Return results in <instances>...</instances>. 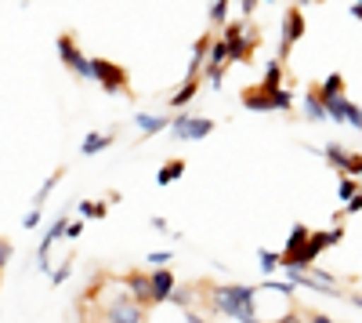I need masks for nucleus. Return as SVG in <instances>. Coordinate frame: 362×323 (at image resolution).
<instances>
[{"label": "nucleus", "mask_w": 362, "mask_h": 323, "mask_svg": "<svg viewBox=\"0 0 362 323\" xmlns=\"http://www.w3.org/2000/svg\"><path fill=\"white\" fill-rule=\"evenodd\" d=\"M199 302L214 312L239 323H264L257 319V287L247 283H196Z\"/></svg>", "instance_id": "1"}, {"label": "nucleus", "mask_w": 362, "mask_h": 323, "mask_svg": "<svg viewBox=\"0 0 362 323\" xmlns=\"http://www.w3.org/2000/svg\"><path fill=\"white\" fill-rule=\"evenodd\" d=\"M344 240V229L341 225H334V229H326V232H312L308 237V244H305V251H300L297 258H290V261H283V273H308L312 266H315V254H322L326 247H337Z\"/></svg>", "instance_id": "2"}, {"label": "nucleus", "mask_w": 362, "mask_h": 323, "mask_svg": "<svg viewBox=\"0 0 362 323\" xmlns=\"http://www.w3.org/2000/svg\"><path fill=\"white\" fill-rule=\"evenodd\" d=\"M90 80L102 84L105 95H124V98H134V87H131V76L124 66L109 62V58H90Z\"/></svg>", "instance_id": "3"}, {"label": "nucleus", "mask_w": 362, "mask_h": 323, "mask_svg": "<svg viewBox=\"0 0 362 323\" xmlns=\"http://www.w3.org/2000/svg\"><path fill=\"white\" fill-rule=\"evenodd\" d=\"M98 319L102 323H145V309L131 298V295H112L102 309H98Z\"/></svg>", "instance_id": "4"}, {"label": "nucleus", "mask_w": 362, "mask_h": 323, "mask_svg": "<svg viewBox=\"0 0 362 323\" xmlns=\"http://www.w3.org/2000/svg\"><path fill=\"white\" fill-rule=\"evenodd\" d=\"M58 58H62V66H66L76 80H90V58L80 51V44H76L73 33L58 37Z\"/></svg>", "instance_id": "5"}, {"label": "nucleus", "mask_w": 362, "mask_h": 323, "mask_svg": "<svg viewBox=\"0 0 362 323\" xmlns=\"http://www.w3.org/2000/svg\"><path fill=\"white\" fill-rule=\"evenodd\" d=\"M214 131V120H206V116H192V113H177L170 120V135L177 142H199Z\"/></svg>", "instance_id": "6"}, {"label": "nucleus", "mask_w": 362, "mask_h": 323, "mask_svg": "<svg viewBox=\"0 0 362 323\" xmlns=\"http://www.w3.org/2000/svg\"><path fill=\"white\" fill-rule=\"evenodd\" d=\"M305 37V15H300V8H286L283 15V37H279V55H276V62H286L290 51L297 47V40Z\"/></svg>", "instance_id": "7"}, {"label": "nucleus", "mask_w": 362, "mask_h": 323, "mask_svg": "<svg viewBox=\"0 0 362 323\" xmlns=\"http://www.w3.org/2000/svg\"><path fill=\"white\" fill-rule=\"evenodd\" d=\"M326 106V120H337V124H351L355 131H362V109L344 95V98H329Z\"/></svg>", "instance_id": "8"}, {"label": "nucleus", "mask_w": 362, "mask_h": 323, "mask_svg": "<svg viewBox=\"0 0 362 323\" xmlns=\"http://www.w3.org/2000/svg\"><path fill=\"white\" fill-rule=\"evenodd\" d=\"M119 283L127 287V295L141 305V309H153V287H148V273L145 269H127L119 276Z\"/></svg>", "instance_id": "9"}, {"label": "nucleus", "mask_w": 362, "mask_h": 323, "mask_svg": "<svg viewBox=\"0 0 362 323\" xmlns=\"http://www.w3.org/2000/svg\"><path fill=\"white\" fill-rule=\"evenodd\" d=\"M148 287H153V305H163V302H170L174 287H177V280H174V269H153V273H148Z\"/></svg>", "instance_id": "10"}, {"label": "nucleus", "mask_w": 362, "mask_h": 323, "mask_svg": "<svg viewBox=\"0 0 362 323\" xmlns=\"http://www.w3.org/2000/svg\"><path fill=\"white\" fill-rule=\"evenodd\" d=\"M199 87H203V73H199V76H185V84H181L177 91L170 95V109H185V106L199 95Z\"/></svg>", "instance_id": "11"}, {"label": "nucleus", "mask_w": 362, "mask_h": 323, "mask_svg": "<svg viewBox=\"0 0 362 323\" xmlns=\"http://www.w3.org/2000/svg\"><path fill=\"white\" fill-rule=\"evenodd\" d=\"M290 276V287H308V290H315V295H326V298H344L337 287H326V283H319L315 276H308V273H286Z\"/></svg>", "instance_id": "12"}, {"label": "nucleus", "mask_w": 362, "mask_h": 323, "mask_svg": "<svg viewBox=\"0 0 362 323\" xmlns=\"http://www.w3.org/2000/svg\"><path fill=\"white\" fill-rule=\"evenodd\" d=\"M116 142V131H98V135H87L83 138V145H80V153L83 157H98V153H105L109 145Z\"/></svg>", "instance_id": "13"}, {"label": "nucleus", "mask_w": 362, "mask_h": 323, "mask_svg": "<svg viewBox=\"0 0 362 323\" xmlns=\"http://www.w3.org/2000/svg\"><path fill=\"white\" fill-rule=\"evenodd\" d=\"M134 124H138V131H141L145 138H153V135H160V131L170 128L167 116H153V113H138V116H134Z\"/></svg>", "instance_id": "14"}, {"label": "nucleus", "mask_w": 362, "mask_h": 323, "mask_svg": "<svg viewBox=\"0 0 362 323\" xmlns=\"http://www.w3.org/2000/svg\"><path fill=\"white\" fill-rule=\"evenodd\" d=\"M272 95H276V91H272ZM272 95L261 91V87L254 84V87H247V91H243V106L254 109V113H272Z\"/></svg>", "instance_id": "15"}, {"label": "nucleus", "mask_w": 362, "mask_h": 323, "mask_svg": "<svg viewBox=\"0 0 362 323\" xmlns=\"http://www.w3.org/2000/svg\"><path fill=\"white\" fill-rule=\"evenodd\" d=\"M261 91H279V87H283V62H276V58H272V62H264V76H261Z\"/></svg>", "instance_id": "16"}, {"label": "nucleus", "mask_w": 362, "mask_h": 323, "mask_svg": "<svg viewBox=\"0 0 362 323\" xmlns=\"http://www.w3.org/2000/svg\"><path fill=\"white\" fill-rule=\"evenodd\" d=\"M315 95H319L322 102H329V98H344V76H341V73H329V76L315 87Z\"/></svg>", "instance_id": "17"}, {"label": "nucleus", "mask_w": 362, "mask_h": 323, "mask_svg": "<svg viewBox=\"0 0 362 323\" xmlns=\"http://www.w3.org/2000/svg\"><path fill=\"white\" fill-rule=\"evenodd\" d=\"M322 157H326V164L334 167V171H341V174H348V160H351V153L344 149V145H337V142H329L326 149H322Z\"/></svg>", "instance_id": "18"}, {"label": "nucleus", "mask_w": 362, "mask_h": 323, "mask_svg": "<svg viewBox=\"0 0 362 323\" xmlns=\"http://www.w3.org/2000/svg\"><path fill=\"white\" fill-rule=\"evenodd\" d=\"M181 174H185V160L181 157H174V160H167L163 167H160V174H156V186H170V182H177Z\"/></svg>", "instance_id": "19"}, {"label": "nucleus", "mask_w": 362, "mask_h": 323, "mask_svg": "<svg viewBox=\"0 0 362 323\" xmlns=\"http://www.w3.org/2000/svg\"><path fill=\"white\" fill-rule=\"evenodd\" d=\"M199 295H196V283H177L174 287V295H170V305H177V309H192V302H196Z\"/></svg>", "instance_id": "20"}, {"label": "nucleus", "mask_w": 362, "mask_h": 323, "mask_svg": "<svg viewBox=\"0 0 362 323\" xmlns=\"http://www.w3.org/2000/svg\"><path fill=\"white\" fill-rule=\"evenodd\" d=\"M305 116L308 120H326V106H322V98L315 95V87H308V95H305Z\"/></svg>", "instance_id": "21"}, {"label": "nucleus", "mask_w": 362, "mask_h": 323, "mask_svg": "<svg viewBox=\"0 0 362 323\" xmlns=\"http://www.w3.org/2000/svg\"><path fill=\"white\" fill-rule=\"evenodd\" d=\"M62 178H66V167H54V171H51V178H47L44 186H40V193H37V200H33V208H37V211L44 208V200H47V193H51V189H54L58 182H62Z\"/></svg>", "instance_id": "22"}, {"label": "nucleus", "mask_w": 362, "mask_h": 323, "mask_svg": "<svg viewBox=\"0 0 362 323\" xmlns=\"http://www.w3.org/2000/svg\"><path fill=\"white\" fill-rule=\"evenodd\" d=\"M337 193H341V200H344V203H351V200L358 196V182H355V178H348V174H341Z\"/></svg>", "instance_id": "23"}, {"label": "nucleus", "mask_w": 362, "mask_h": 323, "mask_svg": "<svg viewBox=\"0 0 362 323\" xmlns=\"http://www.w3.org/2000/svg\"><path fill=\"white\" fill-rule=\"evenodd\" d=\"M228 8H232L228 0H218V4H210V11H206V15H210V22H214V26H225V18H228Z\"/></svg>", "instance_id": "24"}, {"label": "nucleus", "mask_w": 362, "mask_h": 323, "mask_svg": "<svg viewBox=\"0 0 362 323\" xmlns=\"http://www.w3.org/2000/svg\"><path fill=\"white\" fill-rule=\"evenodd\" d=\"M293 106V95L286 91V87H279L276 95H272V113H283V109H290Z\"/></svg>", "instance_id": "25"}, {"label": "nucleus", "mask_w": 362, "mask_h": 323, "mask_svg": "<svg viewBox=\"0 0 362 323\" xmlns=\"http://www.w3.org/2000/svg\"><path fill=\"white\" fill-rule=\"evenodd\" d=\"M11 254H15V244H11L8 237H0V280H4V269H8Z\"/></svg>", "instance_id": "26"}, {"label": "nucleus", "mask_w": 362, "mask_h": 323, "mask_svg": "<svg viewBox=\"0 0 362 323\" xmlns=\"http://www.w3.org/2000/svg\"><path fill=\"white\" fill-rule=\"evenodd\" d=\"M80 215H83V218H105L109 208H105V203H87V200H83V203H80Z\"/></svg>", "instance_id": "27"}, {"label": "nucleus", "mask_w": 362, "mask_h": 323, "mask_svg": "<svg viewBox=\"0 0 362 323\" xmlns=\"http://www.w3.org/2000/svg\"><path fill=\"white\" fill-rule=\"evenodd\" d=\"M261 269H264V273L279 269V254H276V251H261Z\"/></svg>", "instance_id": "28"}, {"label": "nucleus", "mask_w": 362, "mask_h": 323, "mask_svg": "<svg viewBox=\"0 0 362 323\" xmlns=\"http://www.w3.org/2000/svg\"><path fill=\"white\" fill-rule=\"evenodd\" d=\"M170 258H174L170 251H153V254H148V261H153L156 269H167V266H170Z\"/></svg>", "instance_id": "29"}, {"label": "nucleus", "mask_w": 362, "mask_h": 323, "mask_svg": "<svg viewBox=\"0 0 362 323\" xmlns=\"http://www.w3.org/2000/svg\"><path fill=\"white\" fill-rule=\"evenodd\" d=\"M69 273H73V261H62V269H54V273H51L54 287H58V283H66V280H69Z\"/></svg>", "instance_id": "30"}, {"label": "nucleus", "mask_w": 362, "mask_h": 323, "mask_svg": "<svg viewBox=\"0 0 362 323\" xmlns=\"http://www.w3.org/2000/svg\"><path fill=\"white\" fill-rule=\"evenodd\" d=\"M80 232H83V222H69V225H66V240H76Z\"/></svg>", "instance_id": "31"}, {"label": "nucleus", "mask_w": 362, "mask_h": 323, "mask_svg": "<svg viewBox=\"0 0 362 323\" xmlns=\"http://www.w3.org/2000/svg\"><path fill=\"white\" fill-rule=\"evenodd\" d=\"M308 316V323H337V319H329L326 312H305Z\"/></svg>", "instance_id": "32"}, {"label": "nucleus", "mask_w": 362, "mask_h": 323, "mask_svg": "<svg viewBox=\"0 0 362 323\" xmlns=\"http://www.w3.org/2000/svg\"><path fill=\"white\" fill-rule=\"evenodd\" d=\"M37 222H40V211H37V208H33V211H29L25 218H22V225H25V229H33Z\"/></svg>", "instance_id": "33"}, {"label": "nucleus", "mask_w": 362, "mask_h": 323, "mask_svg": "<svg viewBox=\"0 0 362 323\" xmlns=\"http://www.w3.org/2000/svg\"><path fill=\"white\" fill-rule=\"evenodd\" d=\"M185 323H210V319H206V316H199L196 309H189V312H185Z\"/></svg>", "instance_id": "34"}, {"label": "nucleus", "mask_w": 362, "mask_h": 323, "mask_svg": "<svg viewBox=\"0 0 362 323\" xmlns=\"http://www.w3.org/2000/svg\"><path fill=\"white\" fill-rule=\"evenodd\" d=\"M351 15H355V18H362V4H351Z\"/></svg>", "instance_id": "35"}, {"label": "nucleus", "mask_w": 362, "mask_h": 323, "mask_svg": "<svg viewBox=\"0 0 362 323\" xmlns=\"http://www.w3.org/2000/svg\"><path fill=\"white\" fill-rule=\"evenodd\" d=\"M351 305H358V309H362V295H351Z\"/></svg>", "instance_id": "36"}]
</instances>
